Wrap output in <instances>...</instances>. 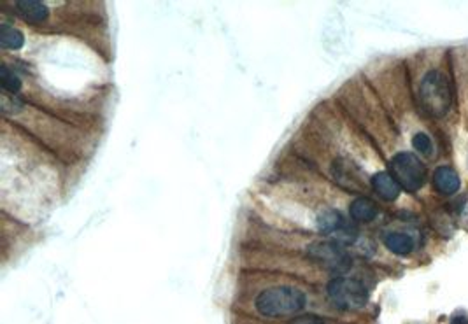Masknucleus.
I'll return each mask as SVG.
<instances>
[{"label":"nucleus","instance_id":"f257e3e1","mask_svg":"<svg viewBox=\"0 0 468 324\" xmlns=\"http://www.w3.org/2000/svg\"><path fill=\"white\" fill-rule=\"evenodd\" d=\"M305 307V294L295 287H274L259 293L256 298V308L267 318L297 314Z\"/></svg>","mask_w":468,"mask_h":324},{"label":"nucleus","instance_id":"f03ea898","mask_svg":"<svg viewBox=\"0 0 468 324\" xmlns=\"http://www.w3.org/2000/svg\"><path fill=\"white\" fill-rule=\"evenodd\" d=\"M423 107L430 116L442 118L449 112L452 105V92L449 79L442 72L431 71L423 78L419 86Z\"/></svg>","mask_w":468,"mask_h":324},{"label":"nucleus","instance_id":"7ed1b4c3","mask_svg":"<svg viewBox=\"0 0 468 324\" xmlns=\"http://www.w3.org/2000/svg\"><path fill=\"white\" fill-rule=\"evenodd\" d=\"M391 176L394 177L400 188L405 191L414 193L423 188L426 181V169L421 160L412 152H398L390 163Z\"/></svg>","mask_w":468,"mask_h":324},{"label":"nucleus","instance_id":"20e7f679","mask_svg":"<svg viewBox=\"0 0 468 324\" xmlns=\"http://www.w3.org/2000/svg\"><path fill=\"white\" fill-rule=\"evenodd\" d=\"M328 296L335 307L344 311H356L367 304L368 291L360 280L337 277L328 284Z\"/></svg>","mask_w":468,"mask_h":324},{"label":"nucleus","instance_id":"39448f33","mask_svg":"<svg viewBox=\"0 0 468 324\" xmlns=\"http://www.w3.org/2000/svg\"><path fill=\"white\" fill-rule=\"evenodd\" d=\"M310 256L316 258L317 261L324 265L327 268L335 272H342L349 268V258L344 253L342 247L334 242H317L310 246Z\"/></svg>","mask_w":468,"mask_h":324},{"label":"nucleus","instance_id":"423d86ee","mask_svg":"<svg viewBox=\"0 0 468 324\" xmlns=\"http://www.w3.org/2000/svg\"><path fill=\"white\" fill-rule=\"evenodd\" d=\"M320 230L323 233H328V235H335L341 242H353L356 239V232L346 223V220L342 217L341 212L337 210H327L320 216Z\"/></svg>","mask_w":468,"mask_h":324},{"label":"nucleus","instance_id":"0eeeda50","mask_svg":"<svg viewBox=\"0 0 468 324\" xmlns=\"http://www.w3.org/2000/svg\"><path fill=\"white\" fill-rule=\"evenodd\" d=\"M433 184L442 195H452L460 189L462 181H460L458 172L451 167H438L433 174Z\"/></svg>","mask_w":468,"mask_h":324},{"label":"nucleus","instance_id":"6e6552de","mask_svg":"<svg viewBox=\"0 0 468 324\" xmlns=\"http://www.w3.org/2000/svg\"><path fill=\"white\" fill-rule=\"evenodd\" d=\"M372 188L375 189L379 196L382 200H387V202H393L400 196V184L394 181V177L391 176L390 172H379L372 177Z\"/></svg>","mask_w":468,"mask_h":324},{"label":"nucleus","instance_id":"1a4fd4ad","mask_svg":"<svg viewBox=\"0 0 468 324\" xmlns=\"http://www.w3.org/2000/svg\"><path fill=\"white\" fill-rule=\"evenodd\" d=\"M14 7H16V13L28 23H42L47 18L46 4L39 0H20L14 4Z\"/></svg>","mask_w":468,"mask_h":324},{"label":"nucleus","instance_id":"9d476101","mask_svg":"<svg viewBox=\"0 0 468 324\" xmlns=\"http://www.w3.org/2000/svg\"><path fill=\"white\" fill-rule=\"evenodd\" d=\"M349 212L354 221H360V223H370V221H374L375 216H378V205H375V202H372L370 198L360 196V198H356L353 203H351Z\"/></svg>","mask_w":468,"mask_h":324},{"label":"nucleus","instance_id":"9b49d317","mask_svg":"<svg viewBox=\"0 0 468 324\" xmlns=\"http://www.w3.org/2000/svg\"><path fill=\"white\" fill-rule=\"evenodd\" d=\"M384 244H386L387 249L394 254H409L412 249H414V242L409 235L405 233H390L384 239Z\"/></svg>","mask_w":468,"mask_h":324},{"label":"nucleus","instance_id":"f8f14e48","mask_svg":"<svg viewBox=\"0 0 468 324\" xmlns=\"http://www.w3.org/2000/svg\"><path fill=\"white\" fill-rule=\"evenodd\" d=\"M0 44L2 47H7V49H21L25 44V37L18 28L4 23L0 27Z\"/></svg>","mask_w":468,"mask_h":324},{"label":"nucleus","instance_id":"ddd939ff","mask_svg":"<svg viewBox=\"0 0 468 324\" xmlns=\"http://www.w3.org/2000/svg\"><path fill=\"white\" fill-rule=\"evenodd\" d=\"M0 83H2V88L9 93H18L21 88L20 78L7 65L0 67Z\"/></svg>","mask_w":468,"mask_h":324},{"label":"nucleus","instance_id":"4468645a","mask_svg":"<svg viewBox=\"0 0 468 324\" xmlns=\"http://www.w3.org/2000/svg\"><path fill=\"white\" fill-rule=\"evenodd\" d=\"M412 145H414L416 151H419L421 155L425 156L433 155V142H431V139L426 136V133H418V136H414Z\"/></svg>","mask_w":468,"mask_h":324},{"label":"nucleus","instance_id":"2eb2a0df","mask_svg":"<svg viewBox=\"0 0 468 324\" xmlns=\"http://www.w3.org/2000/svg\"><path fill=\"white\" fill-rule=\"evenodd\" d=\"M290 324H324V321L317 316H302V318L293 319Z\"/></svg>","mask_w":468,"mask_h":324},{"label":"nucleus","instance_id":"dca6fc26","mask_svg":"<svg viewBox=\"0 0 468 324\" xmlns=\"http://www.w3.org/2000/svg\"><path fill=\"white\" fill-rule=\"evenodd\" d=\"M451 324H468V318H465V316H455L451 319Z\"/></svg>","mask_w":468,"mask_h":324}]
</instances>
